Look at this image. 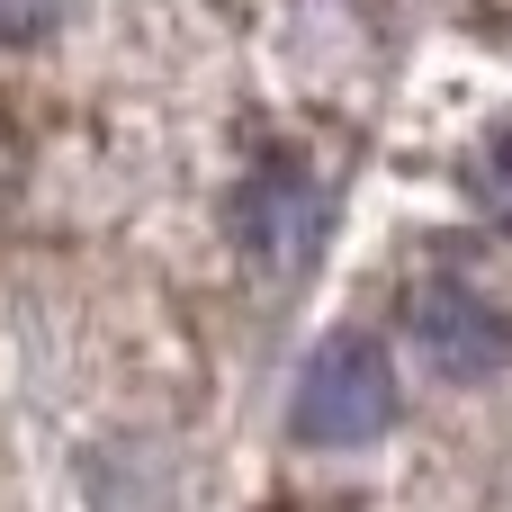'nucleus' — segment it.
<instances>
[{"label":"nucleus","instance_id":"obj_1","mask_svg":"<svg viewBox=\"0 0 512 512\" xmlns=\"http://www.w3.org/2000/svg\"><path fill=\"white\" fill-rule=\"evenodd\" d=\"M396 423V369L378 333H324L288 387V432L306 450H369Z\"/></svg>","mask_w":512,"mask_h":512},{"label":"nucleus","instance_id":"obj_2","mask_svg":"<svg viewBox=\"0 0 512 512\" xmlns=\"http://www.w3.org/2000/svg\"><path fill=\"white\" fill-rule=\"evenodd\" d=\"M405 333H414V351H423L441 378H459V387L512 369V315L477 288V279H459V270L414 279V297H405Z\"/></svg>","mask_w":512,"mask_h":512},{"label":"nucleus","instance_id":"obj_3","mask_svg":"<svg viewBox=\"0 0 512 512\" xmlns=\"http://www.w3.org/2000/svg\"><path fill=\"white\" fill-rule=\"evenodd\" d=\"M234 225H243V243H252L270 270H288V261L306 252V234H315V198H306L288 171H270V180L243 198V216H234Z\"/></svg>","mask_w":512,"mask_h":512},{"label":"nucleus","instance_id":"obj_4","mask_svg":"<svg viewBox=\"0 0 512 512\" xmlns=\"http://www.w3.org/2000/svg\"><path fill=\"white\" fill-rule=\"evenodd\" d=\"M468 189H477V207H486V216L512 234V117L486 135V144H477V162H468Z\"/></svg>","mask_w":512,"mask_h":512},{"label":"nucleus","instance_id":"obj_5","mask_svg":"<svg viewBox=\"0 0 512 512\" xmlns=\"http://www.w3.org/2000/svg\"><path fill=\"white\" fill-rule=\"evenodd\" d=\"M54 18H63V0H0V45H36V36H54Z\"/></svg>","mask_w":512,"mask_h":512}]
</instances>
